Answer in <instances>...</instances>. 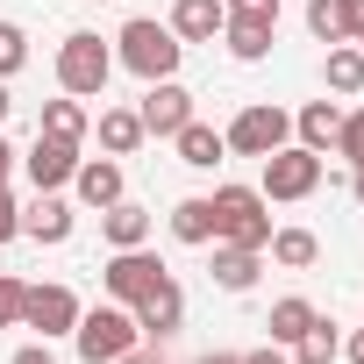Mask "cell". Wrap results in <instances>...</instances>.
<instances>
[{"mask_svg": "<svg viewBox=\"0 0 364 364\" xmlns=\"http://www.w3.org/2000/svg\"><path fill=\"white\" fill-rule=\"evenodd\" d=\"M36 129H43V136H65V143H79V136H86V107H79L72 93H65V100H43V122H36Z\"/></svg>", "mask_w": 364, "mask_h": 364, "instance_id": "26", "label": "cell"}, {"mask_svg": "<svg viewBox=\"0 0 364 364\" xmlns=\"http://www.w3.org/2000/svg\"><path fill=\"white\" fill-rule=\"evenodd\" d=\"M307 29H314V43H343V29H336V0H307Z\"/></svg>", "mask_w": 364, "mask_h": 364, "instance_id": "29", "label": "cell"}, {"mask_svg": "<svg viewBox=\"0 0 364 364\" xmlns=\"http://www.w3.org/2000/svg\"><path fill=\"white\" fill-rule=\"evenodd\" d=\"M178 58H186V43L171 36V22L136 15V22H122V36H114V65H129L143 86H150V79H171V72H178Z\"/></svg>", "mask_w": 364, "mask_h": 364, "instance_id": "1", "label": "cell"}, {"mask_svg": "<svg viewBox=\"0 0 364 364\" xmlns=\"http://www.w3.org/2000/svg\"><path fill=\"white\" fill-rule=\"evenodd\" d=\"M171 236L193 243V250H208V243H215V208H208V200H178V208H171Z\"/></svg>", "mask_w": 364, "mask_h": 364, "instance_id": "23", "label": "cell"}, {"mask_svg": "<svg viewBox=\"0 0 364 364\" xmlns=\"http://www.w3.org/2000/svg\"><path fill=\"white\" fill-rule=\"evenodd\" d=\"M257 164H264V178H257L264 200H307V193L321 186V157L300 150V143H286V150H272V157H257Z\"/></svg>", "mask_w": 364, "mask_h": 364, "instance_id": "6", "label": "cell"}, {"mask_svg": "<svg viewBox=\"0 0 364 364\" xmlns=\"http://www.w3.org/2000/svg\"><path fill=\"white\" fill-rule=\"evenodd\" d=\"M229 22V0H178L171 8V36L178 43H215Z\"/></svg>", "mask_w": 364, "mask_h": 364, "instance_id": "12", "label": "cell"}, {"mask_svg": "<svg viewBox=\"0 0 364 364\" xmlns=\"http://www.w3.org/2000/svg\"><path fill=\"white\" fill-rule=\"evenodd\" d=\"M171 143H178V164H193V171H215V164H222V150H229V143H222V129H208V122H186Z\"/></svg>", "mask_w": 364, "mask_h": 364, "instance_id": "17", "label": "cell"}, {"mask_svg": "<svg viewBox=\"0 0 364 364\" xmlns=\"http://www.w3.org/2000/svg\"><path fill=\"white\" fill-rule=\"evenodd\" d=\"M72 186H79L86 208H114V200H122V164H114V157H79Z\"/></svg>", "mask_w": 364, "mask_h": 364, "instance_id": "14", "label": "cell"}, {"mask_svg": "<svg viewBox=\"0 0 364 364\" xmlns=\"http://www.w3.org/2000/svg\"><path fill=\"white\" fill-rule=\"evenodd\" d=\"M200 364H243V357H236V350H215V357H200Z\"/></svg>", "mask_w": 364, "mask_h": 364, "instance_id": "38", "label": "cell"}, {"mask_svg": "<svg viewBox=\"0 0 364 364\" xmlns=\"http://www.w3.org/2000/svg\"><path fill=\"white\" fill-rule=\"evenodd\" d=\"M229 15H279V0H229Z\"/></svg>", "mask_w": 364, "mask_h": 364, "instance_id": "34", "label": "cell"}, {"mask_svg": "<svg viewBox=\"0 0 364 364\" xmlns=\"http://www.w3.org/2000/svg\"><path fill=\"white\" fill-rule=\"evenodd\" d=\"M357 50H364V36H357Z\"/></svg>", "mask_w": 364, "mask_h": 364, "instance_id": "41", "label": "cell"}, {"mask_svg": "<svg viewBox=\"0 0 364 364\" xmlns=\"http://www.w3.org/2000/svg\"><path fill=\"white\" fill-rule=\"evenodd\" d=\"M8 171H15V143L0 136V186H8Z\"/></svg>", "mask_w": 364, "mask_h": 364, "instance_id": "37", "label": "cell"}, {"mask_svg": "<svg viewBox=\"0 0 364 364\" xmlns=\"http://www.w3.org/2000/svg\"><path fill=\"white\" fill-rule=\"evenodd\" d=\"M79 293L72 286H22V328H43V343L50 336H72L79 328Z\"/></svg>", "mask_w": 364, "mask_h": 364, "instance_id": "8", "label": "cell"}, {"mask_svg": "<svg viewBox=\"0 0 364 364\" xmlns=\"http://www.w3.org/2000/svg\"><path fill=\"white\" fill-rule=\"evenodd\" d=\"M321 72H328L336 93H364V50L357 43H328V65Z\"/></svg>", "mask_w": 364, "mask_h": 364, "instance_id": "24", "label": "cell"}, {"mask_svg": "<svg viewBox=\"0 0 364 364\" xmlns=\"http://www.w3.org/2000/svg\"><path fill=\"white\" fill-rule=\"evenodd\" d=\"M136 114H143V136H178V129L193 122V93L178 86V79H150Z\"/></svg>", "mask_w": 364, "mask_h": 364, "instance_id": "9", "label": "cell"}, {"mask_svg": "<svg viewBox=\"0 0 364 364\" xmlns=\"http://www.w3.org/2000/svg\"><path fill=\"white\" fill-rule=\"evenodd\" d=\"M22 236H36V243H65V236H72V208H65L58 193H36V208L22 215Z\"/></svg>", "mask_w": 364, "mask_h": 364, "instance_id": "18", "label": "cell"}, {"mask_svg": "<svg viewBox=\"0 0 364 364\" xmlns=\"http://www.w3.org/2000/svg\"><path fill=\"white\" fill-rule=\"evenodd\" d=\"M257 257H264V250L215 243V286H222V293H250V286H257Z\"/></svg>", "mask_w": 364, "mask_h": 364, "instance_id": "19", "label": "cell"}, {"mask_svg": "<svg viewBox=\"0 0 364 364\" xmlns=\"http://www.w3.org/2000/svg\"><path fill=\"white\" fill-rule=\"evenodd\" d=\"M143 143V114L136 107H100V150L107 157H129Z\"/></svg>", "mask_w": 364, "mask_h": 364, "instance_id": "20", "label": "cell"}, {"mask_svg": "<svg viewBox=\"0 0 364 364\" xmlns=\"http://www.w3.org/2000/svg\"><path fill=\"white\" fill-rule=\"evenodd\" d=\"M107 79H114V50H107L100 36L72 29V36L58 43V86H65L72 100H93V93H107Z\"/></svg>", "mask_w": 364, "mask_h": 364, "instance_id": "3", "label": "cell"}, {"mask_svg": "<svg viewBox=\"0 0 364 364\" xmlns=\"http://www.w3.org/2000/svg\"><path fill=\"white\" fill-rule=\"evenodd\" d=\"M350 193H357V208H364V164H357V178H350Z\"/></svg>", "mask_w": 364, "mask_h": 364, "instance_id": "39", "label": "cell"}, {"mask_svg": "<svg viewBox=\"0 0 364 364\" xmlns=\"http://www.w3.org/2000/svg\"><path fill=\"white\" fill-rule=\"evenodd\" d=\"M29 65V36H22V22H0V79H15Z\"/></svg>", "mask_w": 364, "mask_h": 364, "instance_id": "27", "label": "cell"}, {"mask_svg": "<svg viewBox=\"0 0 364 364\" xmlns=\"http://www.w3.org/2000/svg\"><path fill=\"white\" fill-rule=\"evenodd\" d=\"M8 364H58V357H50V350H43V343H22V350H15V357H8Z\"/></svg>", "mask_w": 364, "mask_h": 364, "instance_id": "33", "label": "cell"}, {"mask_svg": "<svg viewBox=\"0 0 364 364\" xmlns=\"http://www.w3.org/2000/svg\"><path fill=\"white\" fill-rule=\"evenodd\" d=\"M8 107H15V100H8V79H0V122H8Z\"/></svg>", "mask_w": 364, "mask_h": 364, "instance_id": "40", "label": "cell"}, {"mask_svg": "<svg viewBox=\"0 0 364 364\" xmlns=\"http://www.w3.org/2000/svg\"><path fill=\"white\" fill-rule=\"evenodd\" d=\"M272 264H286V272H307L314 257H321V243H314V229H272Z\"/></svg>", "mask_w": 364, "mask_h": 364, "instance_id": "22", "label": "cell"}, {"mask_svg": "<svg viewBox=\"0 0 364 364\" xmlns=\"http://www.w3.org/2000/svg\"><path fill=\"white\" fill-rule=\"evenodd\" d=\"M22 164H29V178H36V193H58V186H72V171H79V143L36 129V143H29Z\"/></svg>", "mask_w": 364, "mask_h": 364, "instance_id": "10", "label": "cell"}, {"mask_svg": "<svg viewBox=\"0 0 364 364\" xmlns=\"http://www.w3.org/2000/svg\"><path fill=\"white\" fill-rule=\"evenodd\" d=\"M129 314H136L143 343H164V336H171L178 321H186V293H178V279H164V286H157V293H143V300H136Z\"/></svg>", "mask_w": 364, "mask_h": 364, "instance_id": "11", "label": "cell"}, {"mask_svg": "<svg viewBox=\"0 0 364 364\" xmlns=\"http://www.w3.org/2000/svg\"><path fill=\"white\" fill-rule=\"evenodd\" d=\"M336 29H343V43L364 36V0H336Z\"/></svg>", "mask_w": 364, "mask_h": 364, "instance_id": "31", "label": "cell"}, {"mask_svg": "<svg viewBox=\"0 0 364 364\" xmlns=\"http://www.w3.org/2000/svg\"><path fill=\"white\" fill-rule=\"evenodd\" d=\"M164 279H171V272H164L143 243H136V250H114V257H107V272H100L107 300H122V307H136V300H143V293H157Z\"/></svg>", "mask_w": 364, "mask_h": 364, "instance_id": "7", "label": "cell"}, {"mask_svg": "<svg viewBox=\"0 0 364 364\" xmlns=\"http://www.w3.org/2000/svg\"><path fill=\"white\" fill-rule=\"evenodd\" d=\"M336 157L364 164V107H357V114H343V129H336Z\"/></svg>", "mask_w": 364, "mask_h": 364, "instance_id": "28", "label": "cell"}, {"mask_svg": "<svg viewBox=\"0 0 364 364\" xmlns=\"http://www.w3.org/2000/svg\"><path fill=\"white\" fill-rule=\"evenodd\" d=\"M114 364H164V357H157V350H143V343H136V350H122V357H114Z\"/></svg>", "mask_w": 364, "mask_h": 364, "instance_id": "35", "label": "cell"}, {"mask_svg": "<svg viewBox=\"0 0 364 364\" xmlns=\"http://www.w3.org/2000/svg\"><path fill=\"white\" fill-rule=\"evenodd\" d=\"M264 328H272V343H286V350H293V343L314 328V300H300V293L272 300V321H264Z\"/></svg>", "mask_w": 364, "mask_h": 364, "instance_id": "21", "label": "cell"}, {"mask_svg": "<svg viewBox=\"0 0 364 364\" xmlns=\"http://www.w3.org/2000/svg\"><path fill=\"white\" fill-rule=\"evenodd\" d=\"M336 357H343V336H336V321L314 314V328L293 343V364H336Z\"/></svg>", "mask_w": 364, "mask_h": 364, "instance_id": "25", "label": "cell"}, {"mask_svg": "<svg viewBox=\"0 0 364 364\" xmlns=\"http://www.w3.org/2000/svg\"><path fill=\"white\" fill-rule=\"evenodd\" d=\"M72 343H79V357H86V364H114L122 350H136V343H143V328H136V314H129L122 300H107V307L79 314Z\"/></svg>", "mask_w": 364, "mask_h": 364, "instance_id": "4", "label": "cell"}, {"mask_svg": "<svg viewBox=\"0 0 364 364\" xmlns=\"http://www.w3.org/2000/svg\"><path fill=\"white\" fill-rule=\"evenodd\" d=\"M343 364H364V328H357V336L343 343Z\"/></svg>", "mask_w": 364, "mask_h": 364, "instance_id": "36", "label": "cell"}, {"mask_svg": "<svg viewBox=\"0 0 364 364\" xmlns=\"http://www.w3.org/2000/svg\"><path fill=\"white\" fill-rule=\"evenodd\" d=\"M0 328H22V279L0 272Z\"/></svg>", "mask_w": 364, "mask_h": 364, "instance_id": "30", "label": "cell"}, {"mask_svg": "<svg viewBox=\"0 0 364 364\" xmlns=\"http://www.w3.org/2000/svg\"><path fill=\"white\" fill-rule=\"evenodd\" d=\"M100 236L114 250H136V243H150V215L136 200H114V208H100Z\"/></svg>", "mask_w": 364, "mask_h": 364, "instance_id": "16", "label": "cell"}, {"mask_svg": "<svg viewBox=\"0 0 364 364\" xmlns=\"http://www.w3.org/2000/svg\"><path fill=\"white\" fill-rule=\"evenodd\" d=\"M22 236V208L8 200V186H0V243H15Z\"/></svg>", "mask_w": 364, "mask_h": 364, "instance_id": "32", "label": "cell"}, {"mask_svg": "<svg viewBox=\"0 0 364 364\" xmlns=\"http://www.w3.org/2000/svg\"><path fill=\"white\" fill-rule=\"evenodd\" d=\"M272 29H279V15H229L222 22V43H229V58L257 65V58H272Z\"/></svg>", "mask_w": 364, "mask_h": 364, "instance_id": "13", "label": "cell"}, {"mask_svg": "<svg viewBox=\"0 0 364 364\" xmlns=\"http://www.w3.org/2000/svg\"><path fill=\"white\" fill-rule=\"evenodd\" d=\"M336 129H343V107L336 100H307L300 114H293V136H300V150H336Z\"/></svg>", "mask_w": 364, "mask_h": 364, "instance_id": "15", "label": "cell"}, {"mask_svg": "<svg viewBox=\"0 0 364 364\" xmlns=\"http://www.w3.org/2000/svg\"><path fill=\"white\" fill-rule=\"evenodd\" d=\"M215 243H236V250H264L272 243V200L257 186H215Z\"/></svg>", "mask_w": 364, "mask_h": 364, "instance_id": "2", "label": "cell"}, {"mask_svg": "<svg viewBox=\"0 0 364 364\" xmlns=\"http://www.w3.org/2000/svg\"><path fill=\"white\" fill-rule=\"evenodd\" d=\"M222 143H229V150H243V157H272V150H286V143H293V114H286V107H272V100H250V107L222 129Z\"/></svg>", "mask_w": 364, "mask_h": 364, "instance_id": "5", "label": "cell"}]
</instances>
